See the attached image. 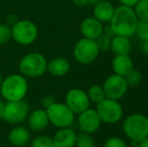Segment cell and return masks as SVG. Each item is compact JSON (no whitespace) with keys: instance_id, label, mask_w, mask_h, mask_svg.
Masks as SVG:
<instances>
[{"instance_id":"cell-1","label":"cell","mask_w":148,"mask_h":147,"mask_svg":"<svg viewBox=\"0 0 148 147\" xmlns=\"http://www.w3.org/2000/svg\"><path fill=\"white\" fill-rule=\"evenodd\" d=\"M138 23V18L132 7L120 5L114 10L110 20V26L115 36L131 37L135 34Z\"/></svg>"},{"instance_id":"cell-2","label":"cell","mask_w":148,"mask_h":147,"mask_svg":"<svg viewBox=\"0 0 148 147\" xmlns=\"http://www.w3.org/2000/svg\"><path fill=\"white\" fill-rule=\"evenodd\" d=\"M27 92V80L21 74L9 75L3 79L0 84V94L6 102L24 100Z\"/></svg>"},{"instance_id":"cell-3","label":"cell","mask_w":148,"mask_h":147,"mask_svg":"<svg viewBox=\"0 0 148 147\" xmlns=\"http://www.w3.org/2000/svg\"><path fill=\"white\" fill-rule=\"evenodd\" d=\"M122 130L131 141H141L148 137V117L140 113L131 114L123 121Z\"/></svg>"},{"instance_id":"cell-4","label":"cell","mask_w":148,"mask_h":147,"mask_svg":"<svg viewBox=\"0 0 148 147\" xmlns=\"http://www.w3.org/2000/svg\"><path fill=\"white\" fill-rule=\"evenodd\" d=\"M47 59L39 53H29L23 55L19 62V72L26 79L41 77L47 72Z\"/></svg>"},{"instance_id":"cell-5","label":"cell","mask_w":148,"mask_h":147,"mask_svg":"<svg viewBox=\"0 0 148 147\" xmlns=\"http://www.w3.org/2000/svg\"><path fill=\"white\" fill-rule=\"evenodd\" d=\"M49 124L57 128L71 127L75 122L74 113L64 103L55 102L45 109Z\"/></svg>"},{"instance_id":"cell-6","label":"cell","mask_w":148,"mask_h":147,"mask_svg":"<svg viewBox=\"0 0 148 147\" xmlns=\"http://www.w3.org/2000/svg\"><path fill=\"white\" fill-rule=\"evenodd\" d=\"M12 39L20 45H29L35 41L38 36V29L31 20H17L11 26Z\"/></svg>"},{"instance_id":"cell-7","label":"cell","mask_w":148,"mask_h":147,"mask_svg":"<svg viewBox=\"0 0 148 147\" xmlns=\"http://www.w3.org/2000/svg\"><path fill=\"white\" fill-rule=\"evenodd\" d=\"M99 47L96 40L82 37L76 42L73 51L74 57L81 65H91L99 57Z\"/></svg>"},{"instance_id":"cell-8","label":"cell","mask_w":148,"mask_h":147,"mask_svg":"<svg viewBox=\"0 0 148 147\" xmlns=\"http://www.w3.org/2000/svg\"><path fill=\"white\" fill-rule=\"evenodd\" d=\"M30 113V106L26 101H11L4 105L2 119L11 125H17L27 119Z\"/></svg>"},{"instance_id":"cell-9","label":"cell","mask_w":148,"mask_h":147,"mask_svg":"<svg viewBox=\"0 0 148 147\" xmlns=\"http://www.w3.org/2000/svg\"><path fill=\"white\" fill-rule=\"evenodd\" d=\"M96 112L102 123L116 124L123 117V107L119 101L105 98L96 105Z\"/></svg>"},{"instance_id":"cell-10","label":"cell","mask_w":148,"mask_h":147,"mask_svg":"<svg viewBox=\"0 0 148 147\" xmlns=\"http://www.w3.org/2000/svg\"><path fill=\"white\" fill-rule=\"evenodd\" d=\"M102 88L104 90L106 98L119 101L126 95L129 87L124 77L113 74L107 77V79L104 81Z\"/></svg>"},{"instance_id":"cell-11","label":"cell","mask_w":148,"mask_h":147,"mask_svg":"<svg viewBox=\"0 0 148 147\" xmlns=\"http://www.w3.org/2000/svg\"><path fill=\"white\" fill-rule=\"evenodd\" d=\"M90 100L86 91L79 88L71 89L66 95L64 104L75 114H80L90 108Z\"/></svg>"},{"instance_id":"cell-12","label":"cell","mask_w":148,"mask_h":147,"mask_svg":"<svg viewBox=\"0 0 148 147\" xmlns=\"http://www.w3.org/2000/svg\"><path fill=\"white\" fill-rule=\"evenodd\" d=\"M77 124L81 132H86L93 135L100 129L102 121L100 120L95 109L88 108L84 112L78 114Z\"/></svg>"},{"instance_id":"cell-13","label":"cell","mask_w":148,"mask_h":147,"mask_svg":"<svg viewBox=\"0 0 148 147\" xmlns=\"http://www.w3.org/2000/svg\"><path fill=\"white\" fill-rule=\"evenodd\" d=\"M103 23L96 19L94 16L85 18L80 25V30L83 37L93 40H96L100 36L103 34Z\"/></svg>"},{"instance_id":"cell-14","label":"cell","mask_w":148,"mask_h":147,"mask_svg":"<svg viewBox=\"0 0 148 147\" xmlns=\"http://www.w3.org/2000/svg\"><path fill=\"white\" fill-rule=\"evenodd\" d=\"M27 122L29 130L33 132H41L47 129L49 125L45 109H36L30 112L27 117Z\"/></svg>"},{"instance_id":"cell-15","label":"cell","mask_w":148,"mask_h":147,"mask_svg":"<svg viewBox=\"0 0 148 147\" xmlns=\"http://www.w3.org/2000/svg\"><path fill=\"white\" fill-rule=\"evenodd\" d=\"M8 140L16 147L25 146L31 141V131L25 126H15L10 130Z\"/></svg>"},{"instance_id":"cell-16","label":"cell","mask_w":148,"mask_h":147,"mask_svg":"<svg viewBox=\"0 0 148 147\" xmlns=\"http://www.w3.org/2000/svg\"><path fill=\"white\" fill-rule=\"evenodd\" d=\"M115 7L113 4L108 0H100L98 3L94 4L93 15L96 19L101 21L102 23L110 22L114 14Z\"/></svg>"},{"instance_id":"cell-17","label":"cell","mask_w":148,"mask_h":147,"mask_svg":"<svg viewBox=\"0 0 148 147\" xmlns=\"http://www.w3.org/2000/svg\"><path fill=\"white\" fill-rule=\"evenodd\" d=\"M77 133L71 127L60 128L53 135V140L57 147H75Z\"/></svg>"},{"instance_id":"cell-18","label":"cell","mask_w":148,"mask_h":147,"mask_svg":"<svg viewBox=\"0 0 148 147\" xmlns=\"http://www.w3.org/2000/svg\"><path fill=\"white\" fill-rule=\"evenodd\" d=\"M70 62L62 57H57L47 61V72L53 77H64L70 72Z\"/></svg>"},{"instance_id":"cell-19","label":"cell","mask_w":148,"mask_h":147,"mask_svg":"<svg viewBox=\"0 0 148 147\" xmlns=\"http://www.w3.org/2000/svg\"><path fill=\"white\" fill-rule=\"evenodd\" d=\"M112 69L114 74L124 77L127 73L134 69V62L130 55H115L112 59Z\"/></svg>"},{"instance_id":"cell-20","label":"cell","mask_w":148,"mask_h":147,"mask_svg":"<svg viewBox=\"0 0 148 147\" xmlns=\"http://www.w3.org/2000/svg\"><path fill=\"white\" fill-rule=\"evenodd\" d=\"M130 37L115 36L111 39V46L110 49L114 55H130L132 44H131Z\"/></svg>"},{"instance_id":"cell-21","label":"cell","mask_w":148,"mask_h":147,"mask_svg":"<svg viewBox=\"0 0 148 147\" xmlns=\"http://www.w3.org/2000/svg\"><path fill=\"white\" fill-rule=\"evenodd\" d=\"M87 94H88L90 102L95 103L96 105L99 104L100 102H102L106 98L103 88L99 85H94V86L90 87L89 90L87 91Z\"/></svg>"},{"instance_id":"cell-22","label":"cell","mask_w":148,"mask_h":147,"mask_svg":"<svg viewBox=\"0 0 148 147\" xmlns=\"http://www.w3.org/2000/svg\"><path fill=\"white\" fill-rule=\"evenodd\" d=\"M75 147H95V140L92 134L80 132L77 134Z\"/></svg>"},{"instance_id":"cell-23","label":"cell","mask_w":148,"mask_h":147,"mask_svg":"<svg viewBox=\"0 0 148 147\" xmlns=\"http://www.w3.org/2000/svg\"><path fill=\"white\" fill-rule=\"evenodd\" d=\"M124 79L126 81L128 87H137L140 84L141 80H142V74L138 70L132 69L129 73L125 75Z\"/></svg>"},{"instance_id":"cell-24","label":"cell","mask_w":148,"mask_h":147,"mask_svg":"<svg viewBox=\"0 0 148 147\" xmlns=\"http://www.w3.org/2000/svg\"><path fill=\"white\" fill-rule=\"evenodd\" d=\"M29 147H57L55 145L53 138L45 135H40L35 137L30 141Z\"/></svg>"},{"instance_id":"cell-25","label":"cell","mask_w":148,"mask_h":147,"mask_svg":"<svg viewBox=\"0 0 148 147\" xmlns=\"http://www.w3.org/2000/svg\"><path fill=\"white\" fill-rule=\"evenodd\" d=\"M135 36L141 40L148 39V17L144 19H138Z\"/></svg>"},{"instance_id":"cell-26","label":"cell","mask_w":148,"mask_h":147,"mask_svg":"<svg viewBox=\"0 0 148 147\" xmlns=\"http://www.w3.org/2000/svg\"><path fill=\"white\" fill-rule=\"evenodd\" d=\"M135 14L138 19H144L148 17V1L147 0H139L136 5L133 7Z\"/></svg>"},{"instance_id":"cell-27","label":"cell","mask_w":148,"mask_h":147,"mask_svg":"<svg viewBox=\"0 0 148 147\" xmlns=\"http://www.w3.org/2000/svg\"><path fill=\"white\" fill-rule=\"evenodd\" d=\"M11 38V26L7 23H0V44H5Z\"/></svg>"},{"instance_id":"cell-28","label":"cell","mask_w":148,"mask_h":147,"mask_svg":"<svg viewBox=\"0 0 148 147\" xmlns=\"http://www.w3.org/2000/svg\"><path fill=\"white\" fill-rule=\"evenodd\" d=\"M111 37L105 36V34H102L96 39V43H97L98 47H99L100 53L103 51H108L110 49V46H111Z\"/></svg>"},{"instance_id":"cell-29","label":"cell","mask_w":148,"mask_h":147,"mask_svg":"<svg viewBox=\"0 0 148 147\" xmlns=\"http://www.w3.org/2000/svg\"><path fill=\"white\" fill-rule=\"evenodd\" d=\"M103 147H127V144L120 137H110L106 140Z\"/></svg>"},{"instance_id":"cell-30","label":"cell","mask_w":148,"mask_h":147,"mask_svg":"<svg viewBox=\"0 0 148 147\" xmlns=\"http://www.w3.org/2000/svg\"><path fill=\"white\" fill-rule=\"evenodd\" d=\"M40 103H41V105H42L43 108L47 109V107H49L51 104L55 103V98H53V96H51V95H47V96L42 97Z\"/></svg>"},{"instance_id":"cell-31","label":"cell","mask_w":148,"mask_h":147,"mask_svg":"<svg viewBox=\"0 0 148 147\" xmlns=\"http://www.w3.org/2000/svg\"><path fill=\"white\" fill-rule=\"evenodd\" d=\"M121 3V5L124 6H128V7H134L136 5V3L139 1V0H118Z\"/></svg>"},{"instance_id":"cell-32","label":"cell","mask_w":148,"mask_h":147,"mask_svg":"<svg viewBox=\"0 0 148 147\" xmlns=\"http://www.w3.org/2000/svg\"><path fill=\"white\" fill-rule=\"evenodd\" d=\"M103 34H105V36H109V37H114L115 36V34H114L113 29H112V27L110 26V24H108V25L104 26L103 28Z\"/></svg>"},{"instance_id":"cell-33","label":"cell","mask_w":148,"mask_h":147,"mask_svg":"<svg viewBox=\"0 0 148 147\" xmlns=\"http://www.w3.org/2000/svg\"><path fill=\"white\" fill-rule=\"evenodd\" d=\"M73 2L78 7H83V6H86L89 4V0H73Z\"/></svg>"},{"instance_id":"cell-34","label":"cell","mask_w":148,"mask_h":147,"mask_svg":"<svg viewBox=\"0 0 148 147\" xmlns=\"http://www.w3.org/2000/svg\"><path fill=\"white\" fill-rule=\"evenodd\" d=\"M141 49L145 55H148V39L142 40V45H141Z\"/></svg>"},{"instance_id":"cell-35","label":"cell","mask_w":148,"mask_h":147,"mask_svg":"<svg viewBox=\"0 0 148 147\" xmlns=\"http://www.w3.org/2000/svg\"><path fill=\"white\" fill-rule=\"evenodd\" d=\"M137 147H148V137L142 139L141 141L138 142V146Z\"/></svg>"},{"instance_id":"cell-36","label":"cell","mask_w":148,"mask_h":147,"mask_svg":"<svg viewBox=\"0 0 148 147\" xmlns=\"http://www.w3.org/2000/svg\"><path fill=\"white\" fill-rule=\"evenodd\" d=\"M4 105H5L4 101L0 98V119H2V115H3V110H4Z\"/></svg>"},{"instance_id":"cell-37","label":"cell","mask_w":148,"mask_h":147,"mask_svg":"<svg viewBox=\"0 0 148 147\" xmlns=\"http://www.w3.org/2000/svg\"><path fill=\"white\" fill-rule=\"evenodd\" d=\"M100 0H89V4H96L98 3Z\"/></svg>"},{"instance_id":"cell-38","label":"cell","mask_w":148,"mask_h":147,"mask_svg":"<svg viewBox=\"0 0 148 147\" xmlns=\"http://www.w3.org/2000/svg\"><path fill=\"white\" fill-rule=\"evenodd\" d=\"M2 80H3V78H2V74H1V72H0V84H1Z\"/></svg>"},{"instance_id":"cell-39","label":"cell","mask_w":148,"mask_h":147,"mask_svg":"<svg viewBox=\"0 0 148 147\" xmlns=\"http://www.w3.org/2000/svg\"><path fill=\"white\" fill-rule=\"evenodd\" d=\"M147 1H148V0H147Z\"/></svg>"}]
</instances>
